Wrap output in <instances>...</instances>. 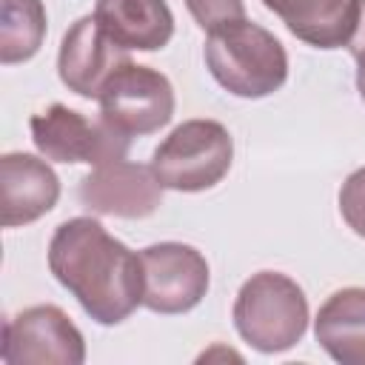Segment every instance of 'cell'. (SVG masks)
<instances>
[{"label":"cell","mask_w":365,"mask_h":365,"mask_svg":"<svg viewBox=\"0 0 365 365\" xmlns=\"http://www.w3.org/2000/svg\"><path fill=\"white\" fill-rule=\"evenodd\" d=\"M143 305L154 314H185L208 294V262L185 242H154L140 251Z\"/></svg>","instance_id":"obj_7"},{"label":"cell","mask_w":365,"mask_h":365,"mask_svg":"<svg viewBox=\"0 0 365 365\" xmlns=\"http://www.w3.org/2000/svg\"><path fill=\"white\" fill-rule=\"evenodd\" d=\"M314 336L342 365H365V288L334 291L317 311Z\"/></svg>","instance_id":"obj_14"},{"label":"cell","mask_w":365,"mask_h":365,"mask_svg":"<svg viewBox=\"0 0 365 365\" xmlns=\"http://www.w3.org/2000/svg\"><path fill=\"white\" fill-rule=\"evenodd\" d=\"M202 54L211 77L242 100L268 97L288 80L285 46L268 29L245 17L208 31Z\"/></svg>","instance_id":"obj_2"},{"label":"cell","mask_w":365,"mask_h":365,"mask_svg":"<svg viewBox=\"0 0 365 365\" xmlns=\"http://www.w3.org/2000/svg\"><path fill=\"white\" fill-rule=\"evenodd\" d=\"M29 128L34 148L51 163H88L97 168L114 160H125L131 148V137L111 125L103 114L88 120L63 103L37 111Z\"/></svg>","instance_id":"obj_5"},{"label":"cell","mask_w":365,"mask_h":365,"mask_svg":"<svg viewBox=\"0 0 365 365\" xmlns=\"http://www.w3.org/2000/svg\"><path fill=\"white\" fill-rule=\"evenodd\" d=\"M191 17L197 20L200 29L214 31L220 26H228L234 20L245 17V3L242 0H185Z\"/></svg>","instance_id":"obj_17"},{"label":"cell","mask_w":365,"mask_h":365,"mask_svg":"<svg viewBox=\"0 0 365 365\" xmlns=\"http://www.w3.org/2000/svg\"><path fill=\"white\" fill-rule=\"evenodd\" d=\"M348 51L356 57L365 51V0H359V14H356V26H354V34L348 40Z\"/></svg>","instance_id":"obj_18"},{"label":"cell","mask_w":365,"mask_h":365,"mask_svg":"<svg viewBox=\"0 0 365 365\" xmlns=\"http://www.w3.org/2000/svg\"><path fill=\"white\" fill-rule=\"evenodd\" d=\"M60 200V177L48 165L26 151H9L0 157V211L3 228H17L48 214Z\"/></svg>","instance_id":"obj_11"},{"label":"cell","mask_w":365,"mask_h":365,"mask_svg":"<svg viewBox=\"0 0 365 365\" xmlns=\"http://www.w3.org/2000/svg\"><path fill=\"white\" fill-rule=\"evenodd\" d=\"M77 200L83 202V208L103 217L143 220L163 205V182L157 180L151 165L114 160L97 165L80 180Z\"/></svg>","instance_id":"obj_9"},{"label":"cell","mask_w":365,"mask_h":365,"mask_svg":"<svg viewBox=\"0 0 365 365\" xmlns=\"http://www.w3.org/2000/svg\"><path fill=\"white\" fill-rule=\"evenodd\" d=\"M46 29L43 0H0V63L31 60L46 40Z\"/></svg>","instance_id":"obj_15"},{"label":"cell","mask_w":365,"mask_h":365,"mask_svg":"<svg viewBox=\"0 0 365 365\" xmlns=\"http://www.w3.org/2000/svg\"><path fill=\"white\" fill-rule=\"evenodd\" d=\"M48 271L100 325H120L143 305V265L94 217H71L48 242Z\"/></svg>","instance_id":"obj_1"},{"label":"cell","mask_w":365,"mask_h":365,"mask_svg":"<svg viewBox=\"0 0 365 365\" xmlns=\"http://www.w3.org/2000/svg\"><path fill=\"white\" fill-rule=\"evenodd\" d=\"M234 140L217 120L180 123L151 154V171L171 191H208L231 168Z\"/></svg>","instance_id":"obj_4"},{"label":"cell","mask_w":365,"mask_h":365,"mask_svg":"<svg viewBox=\"0 0 365 365\" xmlns=\"http://www.w3.org/2000/svg\"><path fill=\"white\" fill-rule=\"evenodd\" d=\"M97 103L100 114L128 137L154 134L174 117L171 80L163 71L140 63H125L117 68L103 86Z\"/></svg>","instance_id":"obj_6"},{"label":"cell","mask_w":365,"mask_h":365,"mask_svg":"<svg viewBox=\"0 0 365 365\" xmlns=\"http://www.w3.org/2000/svg\"><path fill=\"white\" fill-rule=\"evenodd\" d=\"M125 63H131L128 48L111 40L94 14L80 17L63 34L57 54V71L63 86L86 100H97L108 77Z\"/></svg>","instance_id":"obj_10"},{"label":"cell","mask_w":365,"mask_h":365,"mask_svg":"<svg viewBox=\"0 0 365 365\" xmlns=\"http://www.w3.org/2000/svg\"><path fill=\"white\" fill-rule=\"evenodd\" d=\"M339 214L348 228L365 240V165L351 171L339 188Z\"/></svg>","instance_id":"obj_16"},{"label":"cell","mask_w":365,"mask_h":365,"mask_svg":"<svg viewBox=\"0 0 365 365\" xmlns=\"http://www.w3.org/2000/svg\"><path fill=\"white\" fill-rule=\"evenodd\" d=\"M354 60H356V91H359V97L365 103V51L356 54Z\"/></svg>","instance_id":"obj_19"},{"label":"cell","mask_w":365,"mask_h":365,"mask_svg":"<svg viewBox=\"0 0 365 365\" xmlns=\"http://www.w3.org/2000/svg\"><path fill=\"white\" fill-rule=\"evenodd\" d=\"M0 356L6 365H83L80 328L57 305H31L3 325Z\"/></svg>","instance_id":"obj_8"},{"label":"cell","mask_w":365,"mask_h":365,"mask_svg":"<svg viewBox=\"0 0 365 365\" xmlns=\"http://www.w3.org/2000/svg\"><path fill=\"white\" fill-rule=\"evenodd\" d=\"M234 328L259 354H282L308 331V297L279 271H259L234 299Z\"/></svg>","instance_id":"obj_3"},{"label":"cell","mask_w":365,"mask_h":365,"mask_svg":"<svg viewBox=\"0 0 365 365\" xmlns=\"http://www.w3.org/2000/svg\"><path fill=\"white\" fill-rule=\"evenodd\" d=\"M94 17L128 51H160L174 37V14L165 0H97Z\"/></svg>","instance_id":"obj_13"},{"label":"cell","mask_w":365,"mask_h":365,"mask_svg":"<svg viewBox=\"0 0 365 365\" xmlns=\"http://www.w3.org/2000/svg\"><path fill=\"white\" fill-rule=\"evenodd\" d=\"M268 11H274L285 29L314 46V48H342L348 46L359 0H262Z\"/></svg>","instance_id":"obj_12"}]
</instances>
